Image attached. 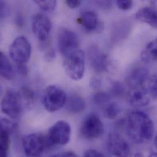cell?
<instances>
[{
    "label": "cell",
    "instance_id": "obj_1",
    "mask_svg": "<svg viewBox=\"0 0 157 157\" xmlns=\"http://www.w3.org/2000/svg\"><path fill=\"white\" fill-rule=\"evenodd\" d=\"M126 130L132 141L136 144H142L152 140L154 125L147 114L136 111L129 114L126 122Z\"/></svg>",
    "mask_w": 157,
    "mask_h": 157
},
{
    "label": "cell",
    "instance_id": "obj_2",
    "mask_svg": "<svg viewBox=\"0 0 157 157\" xmlns=\"http://www.w3.org/2000/svg\"><path fill=\"white\" fill-rule=\"evenodd\" d=\"M67 96L65 90L57 85L46 87L42 96V105L49 113H54L66 105Z\"/></svg>",
    "mask_w": 157,
    "mask_h": 157
},
{
    "label": "cell",
    "instance_id": "obj_3",
    "mask_svg": "<svg viewBox=\"0 0 157 157\" xmlns=\"http://www.w3.org/2000/svg\"><path fill=\"white\" fill-rule=\"evenodd\" d=\"M22 146L27 157H40L50 146L47 136L39 133H33L23 138Z\"/></svg>",
    "mask_w": 157,
    "mask_h": 157
},
{
    "label": "cell",
    "instance_id": "obj_4",
    "mask_svg": "<svg viewBox=\"0 0 157 157\" xmlns=\"http://www.w3.org/2000/svg\"><path fill=\"white\" fill-rule=\"evenodd\" d=\"M64 66L67 75L74 81L83 77L85 70V55L83 51L78 50L64 58Z\"/></svg>",
    "mask_w": 157,
    "mask_h": 157
},
{
    "label": "cell",
    "instance_id": "obj_5",
    "mask_svg": "<svg viewBox=\"0 0 157 157\" xmlns=\"http://www.w3.org/2000/svg\"><path fill=\"white\" fill-rule=\"evenodd\" d=\"M46 136L50 146H65L71 140V125L65 121H58L49 128Z\"/></svg>",
    "mask_w": 157,
    "mask_h": 157
},
{
    "label": "cell",
    "instance_id": "obj_6",
    "mask_svg": "<svg viewBox=\"0 0 157 157\" xmlns=\"http://www.w3.org/2000/svg\"><path fill=\"white\" fill-rule=\"evenodd\" d=\"M31 45L26 37L18 36L10 45L9 52L10 58L16 64H26L31 55Z\"/></svg>",
    "mask_w": 157,
    "mask_h": 157
},
{
    "label": "cell",
    "instance_id": "obj_7",
    "mask_svg": "<svg viewBox=\"0 0 157 157\" xmlns=\"http://www.w3.org/2000/svg\"><path fill=\"white\" fill-rule=\"evenodd\" d=\"M103 133V124L100 117L94 113L88 114L84 119L79 129L81 136L87 140L98 139Z\"/></svg>",
    "mask_w": 157,
    "mask_h": 157
},
{
    "label": "cell",
    "instance_id": "obj_8",
    "mask_svg": "<svg viewBox=\"0 0 157 157\" xmlns=\"http://www.w3.org/2000/svg\"><path fill=\"white\" fill-rule=\"evenodd\" d=\"M1 107L2 112L11 119L20 117L24 109L17 92L12 89L6 90L1 100Z\"/></svg>",
    "mask_w": 157,
    "mask_h": 157
},
{
    "label": "cell",
    "instance_id": "obj_9",
    "mask_svg": "<svg viewBox=\"0 0 157 157\" xmlns=\"http://www.w3.org/2000/svg\"><path fill=\"white\" fill-rule=\"evenodd\" d=\"M58 45L60 53L66 58L79 50L78 36L72 30L62 28L58 34Z\"/></svg>",
    "mask_w": 157,
    "mask_h": 157
},
{
    "label": "cell",
    "instance_id": "obj_10",
    "mask_svg": "<svg viewBox=\"0 0 157 157\" xmlns=\"http://www.w3.org/2000/svg\"><path fill=\"white\" fill-rule=\"evenodd\" d=\"M109 152L116 157H132L133 152L128 141L121 135L111 133L106 141Z\"/></svg>",
    "mask_w": 157,
    "mask_h": 157
},
{
    "label": "cell",
    "instance_id": "obj_11",
    "mask_svg": "<svg viewBox=\"0 0 157 157\" xmlns=\"http://www.w3.org/2000/svg\"><path fill=\"white\" fill-rule=\"evenodd\" d=\"M53 27L50 18L43 13H36L31 18V29L34 35L42 43L47 42Z\"/></svg>",
    "mask_w": 157,
    "mask_h": 157
},
{
    "label": "cell",
    "instance_id": "obj_12",
    "mask_svg": "<svg viewBox=\"0 0 157 157\" xmlns=\"http://www.w3.org/2000/svg\"><path fill=\"white\" fill-rule=\"evenodd\" d=\"M77 21L82 29L89 34L98 33L103 29V25L99 20L97 14L91 10H84L80 12Z\"/></svg>",
    "mask_w": 157,
    "mask_h": 157
},
{
    "label": "cell",
    "instance_id": "obj_13",
    "mask_svg": "<svg viewBox=\"0 0 157 157\" xmlns=\"http://www.w3.org/2000/svg\"><path fill=\"white\" fill-rule=\"evenodd\" d=\"M87 53L89 63L95 72L101 74L108 71L109 64L108 57L99 47L95 44L90 46Z\"/></svg>",
    "mask_w": 157,
    "mask_h": 157
},
{
    "label": "cell",
    "instance_id": "obj_14",
    "mask_svg": "<svg viewBox=\"0 0 157 157\" xmlns=\"http://www.w3.org/2000/svg\"><path fill=\"white\" fill-rule=\"evenodd\" d=\"M149 71L144 67H138L132 70L125 79L128 90L146 87Z\"/></svg>",
    "mask_w": 157,
    "mask_h": 157
},
{
    "label": "cell",
    "instance_id": "obj_15",
    "mask_svg": "<svg viewBox=\"0 0 157 157\" xmlns=\"http://www.w3.org/2000/svg\"><path fill=\"white\" fill-rule=\"evenodd\" d=\"M130 104L135 107H143L149 103V94L146 87L128 90L127 93Z\"/></svg>",
    "mask_w": 157,
    "mask_h": 157
},
{
    "label": "cell",
    "instance_id": "obj_16",
    "mask_svg": "<svg viewBox=\"0 0 157 157\" xmlns=\"http://www.w3.org/2000/svg\"><path fill=\"white\" fill-rule=\"evenodd\" d=\"M131 31V24L127 20L117 21L114 25L111 33V40L117 43L126 39Z\"/></svg>",
    "mask_w": 157,
    "mask_h": 157
},
{
    "label": "cell",
    "instance_id": "obj_17",
    "mask_svg": "<svg viewBox=\"0 0 157 157\" xmlns=\"http://www.w3.org/2000/svg\"><path fill=\"white\" fill-rule=\"evenodd\" d=\"M136 18L139 21L157 29V10L149 7H143L136 12Z\"/></svg>",
    "mask_w": 157,
    "mask_h": 157
},
{
    "label": "cell",
    "instance_id": "obj_18",
    "mask_svg": "<svg viewBox=\"0 0 157 157\" xmlns=\"http://www.w3.org/2000/svg\"><path fill=\"white\" fill-rule=\"evenodd\" d=\"M66 106L69 113L78 114L84 110L85 101L81 95L74 94L67 98Z\"/></svg>",
    "mask_w": 157,
    "mask_h": 157
},
{
    "label": "cell",
    "instance_id": "obj_19",
    "mask_svg": "<svg viewBox=\"0 0 157 157\" xmlns=\"http://www.w3.org/2000/svg\"><path fill=\"white\" fill-rule=\"evenodd\" d=\"M17 93L23 109L30 108L33 106L35 101V92L31 87H21Z\"/></svg>",
    "mask_w": 157,
    "mask_h": 157
},
{
    "label": "cell",
    "instance_id": "obj_20",
    "mask_svg": "<svg viewBox=\"0 0 157 157\" xmlns=\"http://www.w3.org/2000/svg\"><path fill=\"white\" fill-rule=\"evenodd\" d=\"M141 59L147 64L157 61V38L147 44L141 54Z\"/></svg>",
    "mask_w": 157,
    "mask_h": 157
},
{
    "label": "cell",
    "instance_id": "obj_21",
    "mask_svg": "<svg viewBox=\"0 0 157 157\" xmlns=\"http://www.w3.org/2000/svg\"><path fill=\"white\" fill-rule=\"evenodd\" d=\"M0 74L2 78L7 80L14 78L13 67L7 56L2 52L0 53Z\"/></svg>",
    "mask_w": 157,
    "mask_h": 157
},
{
    "label": "cell",
    "instance_id": "obj_22",
    "mask_svg": "<svg viewBox=\"0 0 157 157\" xmlns=\"http://www.w3.org/2000/svg\"><path fill=\"white\" fill-rule=\"evenodd\" d=\"M10 144V133L1 130L0 134V157H8V152Z\"/></svg>",
    "mask_w": 157,
    "mask_h": 157
},
{
    "label": "cell",
    "instance_id": "obj_23",
    "mask_svg": "<svg viewBox=\"0 0 157 157\" xmlns=\"http://www.w3.org/2000/svg\"><path fill=\"white\" fill-rule=\"evenodd\" d=\"M121 113V108L116 102H109L103 107L104 116L108 119H116Z\"/></svg>",
    "mask_w": 157,
    "mask_h": 157
},
{
    "label": "cell",
    "instance_id": "obj_24",
    "mask_svg": "<svg viewBox=\"0 0 157 157\" xmlns=\"http://www.w3.org/2000/svg\"><path fill=\"white\" fill-rule=\"evenodd\" d=\"M110 98V94L104 92H98L94 95L93 102L98 106H105L109 102Z\"/></svg>",
    "mask_w": 157,
    "mask_h": 157
},
{
    "label": "cell",
    "instance_id": "obj_25",
    "mask_svg": "<svg viewBox=\"0 0 157 157\" xmlns=\"http://www.w3.org/2000/svg\"><path fill=\"white\" fill-rule=\"evenodd\" d=\"M34 2L41 9L46 12L53 11L57 4L56 1L55 0H36Z\"/></svg>",
    "mask_w": 157,
    "mask_h": 157
},
{
    "label": "cell",
    "instance_id": "obj_26",
    "mask_svg": "<svg viewBox=\"0 0 157 157\" xmlns=\"http://www.w3.org/2000/svg\"><path fill=\"white\" fill-rule=\"evenodd\" d=\"M111 95L115 97H122L126 94V90L124 86L118 81L113 82L111 88Z\"/></svg>",
    "mask_w": 157,
    "mask_h": 157
},
{
    "label": "cell",
    "instance_id": "obj_27",
    "mask_svg": "<svg viewBox=\"0 0 157 157\" xmlns=\"http://www.w3.org/2000/svg\"><path fill=\"white\" fill-rule=\"evenodd\" d=\"M17 127V124L7 118H1V130L9 132L10 134L13 132Z\"/></svg>",
    "mask_w": 157,
    "mask_h": 157
},
{
    "label": "cell",
    "instance_id": "obj_28",
    "mask_svg": "<svg viewBox=\"0 0 157 157\" xmlns=\"http://www.w3.org/2000/svg\"><path fill=\"white\" fill-rule=\"evenodd\" d=\"M149 94L154 99H157V74L151 77L148 82Z\"/></svg>",
    "mask_w": 157,
    "mask_h": 157
},
{
    "label": "cell",
    "instance_id": "obj_29",
    "mask_svg": "<svg viewBox=\"0 0 157 157\" xmlns=\"http://www.w3.org/2000/svg\"><path fill=\"white\" fill-rule=\"evenodd\" d=\"M116 4L121 10H128L132 8L133 2L130 0H119L116 1Z\"/></svg>",
    "mask_w": 157,
    "mask_h": 157
},
{
    "label": "cell",
    "instance_id": "obj_30",
    "mask_svg": "<svg viewBox=\"0 0 157 157\" xmlns=\"http://www.w3.org/2000/svg\"><path fill=\"white\" fill-rule=\"evenodd\" d=\"M83 157H105L100 152L95 149H88L85 151Z\"/></svg>",
    "mask_w": 157,
    "mask_h": 157
},
{
    "label": "cell",
    "instance_id": "obj_31",
    "mask_svg": "<svg viewBox=\"0 0 157 157\" xmlns=\"http://www.w3.org/2000/svg\"><path fill=\"white\" fill-rule=\"evenodd\" d=\"M97 4L101 9L105 10H109L113 7V4L111 1H97Z\"/></svg>",
    "mask_w": 157,
    "mask_h": 157
},
{
    "label": "cell",
    "instance_id": "obj_32",
    "mask_svg": "<svg viewBox=\"0 0 157 157\" xmlns=\"http://www.w3.org/2000/svg\"><path fill=\"white\" fill-rule=\"evenodd\" d=\"M0 8H1V11H0L1 18H3L6 17V16L7 15V12L9 11L6 4L3 1H1L0 2Z\"/></svg>",
    "mask_w": 157,
    "mask_h": 157
},
{
    "label": "cell",
    "instance_id": "obj_33",
    "mask_svg": "<svg viewBox=\"0 0 157 157\" xmlns=\"http://www.w3.org/2000/svg\"><path fill=\"white\" fill-rule=\"evenodd\" d=\"M66 4L71 9H75L78 7L81 4V1L78 0H67Z\"/></svg>",
    "mask_w": 157,
    "mask_h": 157
},
{
    "label": "cell",
    "instance_id": "obj_34",
    "mask_svg": "<svg viewBox=\"0 0 157 157\" xmlns=\"http://www.w3.org/2000/svg\"><path fill=\"white\" fill-rule=\"evenodd\" d=\"M17 69L18 72L23 75L28 74V67L26 64H18L17 65Z\"/></svg>",
    "mask_w": 157,
    "mask_h": 157
},
{
    "label": "cell",
    "instance_id": "obj_35",
    "mask_svg": "<svg viewBox=\"0 0 157 157\" xmlns=\"http://www.w3.org/2000/svg\"><path fill=\"white\" fill-rule=\"evenodd\" d=\"M56 53L53 48H50L45 53V58L48 61L53 60L55 58Z\"/></svg>",
    "mask_w": 157,
    "mask_h": 157
},
{
    "label": "cell",
    "instance_id": "obj_36",
    "mask_svg": "<svg viewBox=\"0 0 157 157\" xmlns=\"http://www.w3.org/2000/svg\"><path fill=\"white\" fill-rule=\"evenodd\" d=\"M90 85L93 89H97L100 86L101 81L100 79H98L97 78L92 79L90 81Z\"/></svg>",
    "mask_w": 157,
    "mask_h": 157
},
{
    "label": "cell",
    "instance_id": "obj_37",
    "mask_svg": "<svg viewBox=\"0 0 157 157\" xmlns=\"http://www.w3.org/2000/svg\"><path fill=\"white\" fill-rule=\"evenodd\" d=\"M61 157H78V155L74 152L72 151H69V152H66L62 154L61 155Z\"/></svg>",
    "mask_w": 157,
    "mask_h": 157
},
{
    "label": "cell",
    "instance_id": "obj_38",
    "mask_svg": "<svg viewBox=\"0 0 157 157\" xmlns=\"http://www.w3.org/2000/svg\"><path fill=\"white\" fill-rule=\"evenodd\" d=\"M16 23L18 26H21L23 25V18L21 16H18L16 18Z\"/></svg>",
    "mask_w": 157,
    "mask_h": 157
},
{
    "label": "cell",
    "instance_id": "obj_39",
    "mask_svg": "<svg viewBox=\"0 0 157 157\" xmlns=\"http://www.w3.org/2000/svg\"><path fill=\"white\" fill-rule=\"evenodd\" d=\"M133 157H144V155H143L141 153L138 152V153H136V154L134 155Z\"/></svg>",
    "mask_w": 157,
    "mask_h": 157
},
{
    "label": "cell",
    "instance_id": "obj_40",
    "mask_svg": "<svg viewBox=\"0 0 157 157\" xmlns=\"http://www.w3.org/2000/svg\"><path fill=\"white\" fill-rule=\"evenodd\" d=\"M148 157H157V153H152L150 154Z\"/></svg>",
    "mask_w": 157,
    "mask_h": 157
},
{
    "label": "cell",
    "instance_id": "obj_41",
    "mask_svg": "<svg viewBox=\"0 0 157 157\" xmlns=\"http://www.w3.org/2000/svg\"><path fill=\"white\" fill-rule=\"evenodd\" d=\"M154 145H155V147H156V149H157V136H156V137L154 139Z\"/></svg>",
    "mask_w": 157,
    "mask_h": 157
},
{
    "label": "cell",
    "instance_id": "obj_42",
    "mask_svg": "<svg viewBox=\"0 0 157 157\" xmlns=\"http://www.w3.org/2000/svg\"><path fill=\"white\" fill-rule=\"evenodd\" d=\"M61 157L60 156H59V155H52V156H50V157Z\"/></svg>",
    "mask_w": 157,
    "mask_h": 157
}]
</instances>
